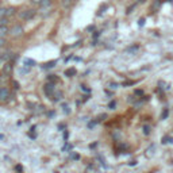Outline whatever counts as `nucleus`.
I'll list each match as a JSON object with an SVG mask.
<instances>
[{
  "label": "nucleus",
  "mask_w": 173,
  "mask_h": 173,
  "mask_svg": "<svg viewBox=\"0 0 173 173\" xmlns=\"http://www.w3.org/2000/svg\"><path fill=\"white\" fill-rule=\"evenodd\" d=\"M19 16H21L22 21L28 22V21H31V19H33L34 16H35V10H33V8H27V10H23Z\"/></svg>",
  "instance_id": "obj_1"
},
{
  "label": "nucleus",
  "mask_w": 173,
  "mask_h": 173,
  "mask_svg": "<svg viewBox=\"0 0 173 173\" xmlns=\"http://www.w3.org/2000/svg\"><path fill=\"white\" fill-rule=\"evenodd\" d=\"M23 33H24V30H23V27L21 24H14L12 27L10 28V35L14 37V38H18V37H22Z\"/></svg>",
  "instance_id": "obj_2"
},
{
  "label": "nucleus",
  "mask_w": 173,
  "mask_h": 173,
  "mask_svg": "<svg viewBox=\"0 0 173 173\" xmlns=\"http://www.w3.org/2000/svg\"><path fill=\"white\" fill-rule=\"evenodd\" d=\"M8 97H10V91H8V88L2 86V88H0V102H7Z\"/></svg>",
  "instance_id": "obj_3"
},
{
  "label": "nucleus",
  "mask_w": 173,
  "mask_h": 173,
  "mask_svg": "<svg viewBox=\"0 0 173 173\" xmlns=\"http://www.w3.org/2000/svg\"><path fill=\"white\" fill-rule=\"evenodd\" d=\"M43 91H45V93L47 95V96H51L54 92V84L53 83H47V84L43 86Z\"/></svg>",
  "instance_id": "obj_4"
},
{
  "label": "nucleus",
  "mask_w": 173,
  "mask_h": 173,
  "mask_svg": "<svg viewBox=\"0 0 173 173\" xmlns=\"http://www.w3.org/2000/svg\"><path fill=\"white\" fill-rule=\"evenodd\" d=\"M41 12L43 14L45 11H47L49 8H50V5H51V0H43V2L41 3Z\"/></svg>",
  "instance_id": "obj_5"
},
{
  "label": "nucleus",
  "mask_w": 173,
  "mask_h": 173,
  "mask_svg": "<svg viewBox=\"0 0 173 173\" xmlns=\"http://www.w3.org/2000/svg\"><path fill=\"white\" fill-rule=\"evenodd\" d=\"M3 73H4V76H10L12 73V65L10 62H7V64L3 66Z\"/></svg>",
  "instance_id": "obj_6"
},
{
  "label": "nucleus",
  "mask_w": 173,
  "mask_h": 173,
  "mask_svg": "<svg viewBox=\"0 0 173 173\" xmlns=\"http://www.w3.org/2000/svg\"><path fill=\"white\" fill-rule=\"evenodd\" d=\"M154 150H155V146L154 145H152V146H149L148 149H146V153H145V155L148 158H152L153 155H154Z\"/></svg>",
  "instance_id": "obj_7"
},
{
  "label": "nucleus",
  "mask_w": 173,
  "mask_h": 173,
  "mask_svg": "<svg viewBox=\"0 0 173 173\" xmlns=\"http://www.w3.org/2000/svg\"><path fill=\"white\" fill-rule=\"evenodd\" d=\"M76 3V0H61V4L64 8H70Z\"/></svg>",
  "instance_id": "obj_8"
},
{
  "label": "nucleus",
  "mask_w": 173,
  "mask_h": 173,
  "mask_svg": "<svg viewBox=\"0 0 173 173\" xmlns=\"http://www.w3.org/2000/svg\"><path fill=\"white\" fill-rule=\"evenodd\" d=\"M7 34H10V28L7 26H0V38L5 37Z\"/></svg>",
  "instance_id": "obj_9"
},
{
  "label": "nucleus",
  "mask_w": 173,
  "mask_h": 173,
  "mask_svg": "<svg viewBox=\"0 0 173 173\" xmlns=\"http://www.w3.org/2000/svg\"><path fill=\"white\" fill-rule=\"evenodd\" d=\"M139 49V46L138 45H134V46H130V47H127L126 49V53L127 54H131V53H135V51Z\"/></svg>",
  "instance_id": "obj_10"
},
{
  "label": "nucleus",
  "mask_w": 173,
  "mask_h": 173,
  "mask_svg": "<svg viewBox=\"0 0 173 173\" xmlns=\"http://www.w3.org/2000/svg\"><path fill=\"white\" fill-rule=\"evenodd\" d=\"M65 74L68 77H72L73 74H76V69L74 68H72V69H68V70H65Z\"/></svg>",
  "instance_id": "obj_11"
},
{
  "label": "nucleus",
  "mask_w": 173,
  "mask_h": 173,
  "mask_svg": "<svg viewBox=\"0 0 173 173\" xmlns=\"http://www.w3.org/2000/svg\"><path fill=\"white\" fill-rule=\"evenodd\" d=\"M14 14H15V8H14V7H8L7 8V19L10 18V16H12Z\"/></svg>",
  "instance_id": "obj_12"
},
{
  "label": "nucleus",
  "mask_w": 173,
  "mask_h": 173,
  "mask_svg": "<svg viewBox=\"0 0 173 173\" xmlns=\"http://www.w3.org/2000/svg\"><path fill=\"white\" fill-rule=\"evenodd\" d=\"M2 18H7V8L0 7V19Z\"/></svg>",
  "instance_id": "obj_13"
},
{
  "label": "nucleus",
  "mask_w": 173,
  "mask_h": 173,
  "mask_svg": "<svg viewBox=\"0 0 173 173\" xmlns=\"http://www.w3.org/2000/svg\"><path fill=\"white\" fill-rule=\"evenodd\" d=\"M47 81H49V83H53V84H54V83L57 81L56 74H49V76H47Z\"/></svg>",
  "instance_id": "obj_14"
},
{
  "label": "nucleus",
  "mask_w": 173,
  "mask_h": 173,
  "mask_svg": "<svg viewBox=\"0 0 173 173\" xmlns=\"http://www.w3.org/2000/svg\"><path fill=\"white\" fill-rule=\"evenodd\" d=\"M24 65L26 66H33V65H35V62H34L33 60H27V58H26L24 60Z\"/></svg>",
  "instance_id": "obj_15"
},
{
  "label": "nucleus",
  "mask_w": 173,
  "mask_h": 173,
  "mask_svg": "<svg viewBox=\"0 0 173 173\" xmlns=\"http://www.w3.org/2000/svg\"><path fill=\"white\" fill-rule=\"evenodd\" d=\"M168 115H169V109L165 108V109H164V112H162V115H161V119H166Z\"/></svg>",
  "instance_id": "obj_16"
},
{
  "label": "nucleus",
  "mask_w": 173,
  "mask_h": 173,
  "mask_svg": "<svg viewBox=\"0 0 173 173\" xmlns=\"http://www.w3.org/2000/svg\"><path fill=\"white\" fill-rule=\"evenodd\" d=\"M143 134L145 135L150 134V126H143Z\"/></svg>",
  "instance_id": "obj_17"
},
{
  "label": "nucleus",
  "mask_w": 173,
  "mask_h": 173,
  "mask_svg": "<svg viewBox=\"0 0 173 173\" xmlns=\"http://www.w3.org/2000/svg\"><path fill=\"white\" fill-rule=\"evenodd\" d=\"M166 142H169V143H173V138H171V137H164V139H162V143H166Z\"/></svg>",
  "instance_id": "obj_18"
},
{
  "label": "nucleus",
  "mask_w": 173,
  "mask_h": 173,
  "mask_svg": "<svg viewBox=\"0 0 173 173\" xmlns=\"http://www.w3.org/2000/svg\"><path fill=\"white\" fill-rule=\"evenodd\" d=\"M7 23H8L7 18H2V19H0V26H7Z\"/></svg>",
  "instance_id": "obj_19"
},
{
  "label": "nucleus",
  "mask_w": 173,
  "mask_h": 173,
  "mask_svg": "<svg viewBox=\"0 0 173 173\" xmlns=\"http://www.w3.org/2000/svg\"><path fill=\"white\" fill-rule=\"evenodd\" d=\"M54 64H56V61H51V62H47V64L45 65V68H53Z\"/></svg>",
  "instance_id": "obj_20"
},
{
  "label": "nucleus",
  "mask_w": 173,
  "mask_h": 173,
  "mask_svg": "<svg viewBox=\"0 0 173 173\" xmlns=\"http://www.w3.org/2000/svg\"><path fill=\"white\" fill-rule=\"evenodd\" d=\"M108 107H109V109H114L115 107H116V103H115V102H109Z\"/></svg>",
  "instance_id": "obj_21"
},
{
  "label": "nucleus",
  "mask_w": 173,
  "mask_h": 173,
  "mask_svg": "<svg viewBox=\"0 0 173 173\" xmlns=\"http://www.w3.org/2000/svg\"><path fill=\"white\" fill-rule=\"evenodd\" d=\"M61 99H62V93L60 92V93L56 95V99H54V100H56V102H58V100H61Z\"/></svg>",
  "instance_id": "obj_22"
},
{
  "label": "nucleus",
  "mask_w": 173,
  "mask_h": 173,
  "mask_svg": "<svg viewBox=\"0 0 173 173\" xmlns=\"http://www.w3.org/2000/svg\"><path fill=\"white\" fill-rule=\"evenodd\" d=\"M135 95H137V96H142V95H143V91H141V89H137V91H135Z\"/></svg>",
  "instance_id": "obj_23"
},
{
  "label": "nucleus",
  "mask_w": 173,
  "mask_h": 173,
  "mask_svg": "<svg viewBox=\"0 0 173 173\" xmlns=\"http://www.w3.org/2000/svg\"><path fill=\"white\" fill-rule=\"evenodd\" d=\"M4 45H5V39L4 38H0V49H2Z\"/></svg>",
  "instance_id": "obj_24"
},
{
  "label": "nucleus",
  "mask_w": 173,
  "mask_h": 173,
  "mask_svg": "<svg viewBox=\"0 0 173 173\" xmlns=\"http://www.w3.org/2000/svg\"><path fill=\"white\" fill-rule=\"evenodd\" d=\"M109 88H112V89L118 88V84H116V83H111V84H109Z\"/></svg>",
  "instance_id": "obj_25"
},
{
  "label": "nucleus",
  "mask_w": 173,
  "mask_h": 173,
  "mask_svg": "<svg viewBox=\"0 0 173 173\" xmlns=\"http://www.w3.org/2000/svg\"><path fill=\"white\" fill-rule=\"evenodd\" d=\"M15 169H16V171H18L19 173H22V172H23V169H22V166H21V165H16V166H15Z\"/></svg>",
  "instance_id": "obj_26"
},
{
  "label": "nucleus",
  "mask_w": 173,
  "mask_h": 173,
  "mask_svg": "<svg viewBox=\"0 0 173 173\" xmlns=\"http://www.w3.org/2000/svg\"><path fill=\"white\" fill-rule=\"evenodd\" d=\"M62 107H64V112H65V114H69V109H68V106H66V104H64V106H62Z\"/></svg>",
  "instance_id": "obj_27"
},
{
  "label": "nucleus",
  "mask_w": 173,
  "mask_h": 173,
  "mask_svg": "<svg viewBox=\"0 0 173 173\" xmlns=\"http://www.w3.org/2000/svg\"><path fill=\"white\" fill-rule=\"evenodd\" d=\"M31 2H33L34 4H41V3L43 2V0H31Z\"/></svg>",
  "instance_id": "obj_28"
},
{
  "label": "nucleus",
  "mask_w": 173,
  "mask_h": 173,
  "mask_svg": "<svg viewBox=\"0 0 173 173\" xmlns=\"http://www.w3.org/2000/svg\"><path fill=\"white\" fill-rule=\"evenodd\" d=\"M14 88H15V89H19V83L14 81Z\"/></svg>",
  "instance_id": "obj_29"
},
{
  "label": "nucleus",
  "mask_w": 173,
  "mask_h": 173,
  "mask_svg": "<svg viewBox=\"0 0 173 173\" xmlns=\"http://www.w3.org/2000/svg\"><path fill=\"white\" fill-rule=\"evenodd\" d=\"M2 64H4V60H3V56H2V53H0V65Z\"/></svg>",
  "instance_id": "obj_30"
},
{
  "label": "nucleus",
  "mask_w": 173,
  "mask_h": 173,
  "mask_svg": "<svg viewBox=\"0 0 173 173\" xmlns=\"http://www.w3.org/2000/svg\"><path fill=\"white\" fill-rule=\"evenodd\" d=\"M88 126H89V129H93V127H95V122H91Z\"/></svg>",
  "instance_id": "obj_31"
},
{
  "label": "nucleus",
  "mask_w": 173,
  "mask_h": 173,
  "mask_svg": "<svg viewBox=\"0 0 173 173\" xmlns=\"http://www.w3.org/2000/svg\"><path fill=\"white\" fill-rule=\"evenodd\" d=\"M129 165H130V166H134V165H137V161H131V162H130Z\"/></svg>",
  "instance_id": "obj_32"
},
{
  "label": "nucleus",
  "mask_w": 173,
  "mask_h": 173,
  "mask_svg": "<svg viewBox=\"0 0 173 173\" xmlns=\"http://www.w3.org/2000/svg\"><path fill=\"white\" fill-rule=\"evenodd\" d=\"M72 158H73V160H79V155H77V154H72Z\"/></svg>",
  "instance_id": "obj_33"
},
{
  "label": "nucleus",
  "mask_w": 173,
  "mask_h": 173,
  "mask_svg": "<svg viewBox=\"0 0 173 173\" xmlns=\"http://www.w3.org/2000/svg\"><path fill=\"white\" fill-rule=\"evenodd\" d=\"M138 2H139V3H143V2H145V0H138Z\"/></svg>",
  "instance_id": "obj_34"
}]
</instances>
